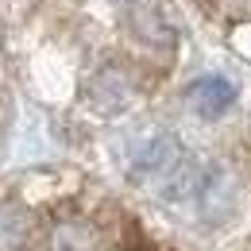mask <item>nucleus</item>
I'll use <instances>...</instances> for the list:
<instances>
[{
  "label": "nucleus",
  "mask_w": 251,
  "mask_h": 251,
  "mask_svg": "<svg viewBox=\"0 0 251 251\" xmlns=\"http://www.w3.org/2000/svg\"><path fill=\"white\" fill-rule=\"evenodd\" d=\"M131 31L151 47H174V24L158 8H135L131 12Z\"/></svg>",
  "instance_id": "obj_7"
},
{
  "label": "nucleus",
  "mask_w": 251,
  "mask_h": 251,
  "mask_svg": "<svg viewBox=\"0 0 251 251\" xmlns=\"http://www.w3.org/2000/svg\"><path fill=\"white\" fill-rule=\"evenodd\" d=\"M182 143L174 131H151L147 139L135 143L131 151V178H166L178 162H182Z\"/></svg>",
  "instance_id": "obj_1"
},
{
  "label": "nucleus",
  "mask_w": 251,
  "mask_h": 251,
  "mask_svg": "<svg viewBox=\"0 0 251 251\" xmlns=\"http://www.w3.org/2000/svg\"><path fill=\"white\" fill-rule=\"evenodd\" d=\"M116 4H127V0H116Z\"/></svg>",
  "instance_id": "obj_9"
},
{
  "label": "nucleus",
  "mask_w": 251,
  "mask_h": 251,
  "mask_svg": "<svg viewBox=\"0 0 251 251\" xmlns=\"http://www.w3.org/2000/svg\"><path fill=\"white\" fill-rule=\"evenodd\" d=\"M236 205V178L228 166H209L205 170V182H201V197H197V209L209 224H217L232 213Z\"/></svg>",
  "instance_id": "obj_3"
},
{
  "label": "nucleus",
  "mask_w": 251,
  "mask_h": 251,
  "mask_svg": "<svg viewBox=\"0 0 251 251\" xmlns=\"http://www.w3.org/2000/svg\"><path fill=\"white\" fill-rule=\"evenodd\" d=\"M89 104H93L97 112H120L127 104V97H131V85H127V77L120 70H100L93 81H89Z\"/></svg>",
  "instance_id": "obj_4"
},
{
  "label": "nucleus",
  "mask_w": 251,
  "mask_h": 251,
  "mask_svg": "<svg viewBox=\"0 0 251 251\" xmlns=\"http://www.w3.org/2000/svg\"><path fill=\"white\" fill-rule=\"evenodd\" d=\"M205 170H209V166H201V162H193V158H182V162L166 174L162 201H170V205L197 201V197H201V182H205Z\"/></svg>",
  "instance_id": "obj_5"
},
{
  "label": "nucleus",
  "mask_w": 251,
  "mask_h": 251,
  "mask_svg": "<svg viewBox=\"0 0 251 251\" xmlns=\"http://www.w3.org/2000/svg\"><path fill=\"white\" fill-rule=\"evenodd\" d=\"M54 251H93V228L81 220H66L54 228Z\"/></svg>",
  "instance_id": "obj_8"
},
{
  "label": "nucleus",
  "mask_w": 251,
  "mask_h": 251,
  "mask_svg": "<svg viewBox=\"0 0 251 251\" xmlns=\"http://www.w3.org/2000/svg\"><path fill=\"white\" fill-rule=\"evenodd\" d=\"M35 240V217L24 205H0V251H27Z\"/></svg>",
  "instance_id": "obj_6"
},
{
  "label": "nucleus",
  "mask_w": 251,
  "mask_h": 251,
  "mask_svg": "<svg viewBox=\"0 0 251 251\" xmlns=\"http://www.w3.org/2000/svg\"><path fill=\"white\" fill-rule=\"evenodd\" d=\"M232 100H236V85H232L228 77H220V74L197 77V81L186 89V104L197 112V116H205V120L224 116V112L232 108Z\"/></svg>",
  "instance_id": "obj_2"
}]
</instances>
